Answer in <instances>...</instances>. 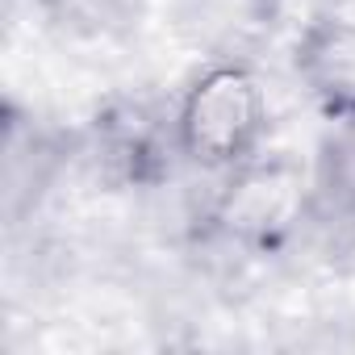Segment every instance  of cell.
Here are the masks:
<instances>
[{"label": "cell", "instance_id": "6da1fadb", "mask_svg": "<svg viewBox=\"0 0 355 355\" xmlns=\"http://www.w3.org/2000/svg\"><path fill=\"white\" fill-rule=\"evenodd\" d=\"M268 125V105L259 80L239 63H218L193 80L184 105L175 113L180 150L214 171L243 167L259 146Z\"/></svg>", "mask_w": 355, "mask_h": 355}, {"label": "cell", "instance_id": "7a4b0ae2", "mask_svg": "<svg viewBox=\"0 0 355 355\" xmlns=\"http://www.w3.org/2000/svg\"><path fill=\"white\" fill-rule=\"evenodd\" d=\"M297 71L326 117H355V17H322L297 42Z\"/></svg>", "mask_w": 355, "mask_h": 355}, {"label": "cell", "instance_id": "3957f363", "mask_svg": "<svg viewBox=\"0 0 355 355\" xmlns=\"http://www.w3.org/2000/svg\"><path fill=\"white\" fill-rule=\"evenodd\" d=\"M318 180L334 205L355 214V117H334V130L322 142Z\"/></svg>", "mask_w": 355, "mask_h": 355}]
</instances>
